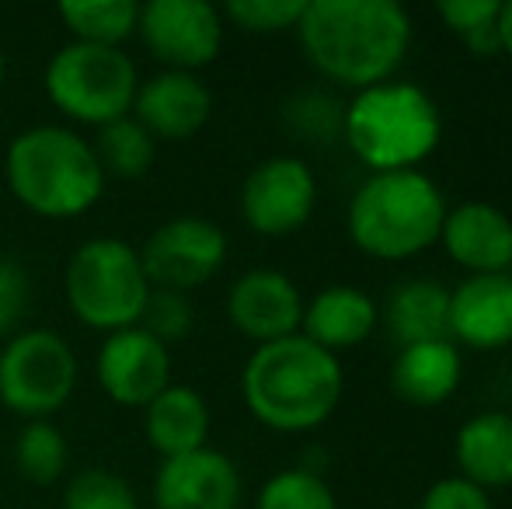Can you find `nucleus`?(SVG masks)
<instances>
[{"label": "nucleus", "mask_w": 512, "mask_h": 509, "mask_svg": "<svg viewBox=\"0 0 512 509\" xmlns=\"http://www.w3.org/2000/svg\"><path fill=\"white\" fill-rule=\"evenodd\" d=\"M310 67L352 91L394 81L411 49V18L394 0H307L297 25Z\"/></svg>", "instance_id": "obj_1"}, {"label": "nucleus", "mask_w": 512, "mask_h": 509, "mask_svg": "<svg viewBox=\"0 0 512 509\" xmlns=\"http://www.w3.org/2000/svg\"><path fill=\"white\" fill-rule=\"evenodd\" d=\"M342 387L338 356L304 335L255 346L241 374L248 412L276 433H310L324 426L342 401Z\"/></svg>", "instance_id": "obj_2"}, {"label": "nucleus", "mask_w": 512, "mask_h": 509, "mask_svg": "<svg viewBox=\"0 0 512 509\" xmlns=\"http://www.w3.org/2000/svg\"><path fill=\"white\" fill-rule=\"evenodd\" d=\"M7 185L39 217H81L102 199L105 171L81 133L67 126H32L7 147Z\"/></svg>", "instance_id": "obj_3"}, {"label": "nucleus", "mask_w": 512, "mask_h": 509, "mask_svg": "<svg viewBox=\"0 0 512 509\" xmlns=\"http://www.w3.org/2000/svg\"><path fill=\"white\" fill-rule=\"evenodd\" d=\"M446 199L425 171H380L356 189L349 203L352 245L380 262H408L439 241Z\"/></svg>", "instance_id": "obj_4"}, {"label": "nucleus", "mask_w": 512, "mask_h": 509, "mask_svg": "<svg viewBox=\"0 0 512 509\" xmlns=\"http://www.w3.org/2000/svg\"><path fill=\"white\" fill-rule=\"evenodd\" d=\"M439 136L443 116L422 84L387 81L356 91L345 105L342 140L373 175L418 168L439 147Z\"/></svg>", "instance_id": "obj_5"}, {"label": "nucleus", "mask_w": 512, "mask_h": 509, "mask_svg": "<svg viewBox=\"0 0 512 509\" xmlns=\"http://www.w3.org/2000/svg\"><path fill=\"white\" fill-rule=\"evenodd\" d=\"M63 290L77 321L112 335L140 325L154 286L129 241L91 238L70 255Z\"/></svg>", "instance_id": "obj_6"}, {"label": "nucleus", "mask_w": 512, "mask_h": 509, "mask_svg": "<svg viewBox=\"0 0 512 509\" xmlns=\"http://www.w3.org/2000/svg\"><path fill=\"white\" fill-rule=\"evenodd\" d=\"M140 77L136 63L115 46L70 42L46 63V95L67 119L102 129L133 112Z\"/></svg>", "instance_id": "obj_7"}, {"label": "nucleus", "mask_w": 512, "mask_h": 509, "mask_svg": "<svg viewBox=\"0 0 512 509\" xmlns=\"http://www.w3.org/2000/svg\"><path fill=\"white\" fill-rule=\"evenodd\" d=\"M77 387V356L49 328L18 332L0 353V405L25 419L60 412Z\"/></svg>", "instance_id": "obj_8"}, {"label": "nucleus", "mask_w": 512, "mask_h": 509, "mask_svg": "<svg viewBox=\"0 0 512 509\" xmlns=\"http://www.w3.org/2000/svg\"><path fill=\"white\" fill-rule=\"evenodd\" d=\"M317 206V178L293 154L265 157L241 185V217L262 238H286L307 227Z\"/></svg>", "instance_id": "obj_9"}, {"label": "nucleus", "mask_w": 512, "mask_h": 509, "mask_svg": "<svg viewBox=\"0 0 512 509\" xmlns=\"http://www.w3.org/2000/svg\"><path fill=\"white\" fill-rule=\"evenodd\" d=\"M136 32L168 70L209 67L223 49V14L209 0H150L140 4Z\"/></svg>", "instance_id": "obj_10"}, {"label": "nucleus", "mask_w": 512, "mask_h": 509, "mask_svg": "<svg viewBox=\"0 0 512 509\" xmlns=\"http://www.w3.org/2000/svg\"><path fill=\"white\" fill-rule=\"evenodd\" d=\"M140 262L154 290L189 293L227 262V234L206 217H175L150 234Z\"/></svg>", "instance_id": "obj_11"}, {"label": "nucleus", "mask_w": 512, "mask_h": 509, "mask_svg": "<svg viewBox=\"0 0 512 509\" xmlns=\"http://www.w3.org/2000/svg\"><path fill=\"white\" fill-rule=\"evenodd\" d=\"M98 384L115 405L147 408L171 384V349L140 325L105 335L95 360Z\"/></svg>", "instance_id": "obj_12"}, {"label": "nucleus", "mask_w": 512, "mask_h": 509, "mask_svg": "<svg viewBox=\"0 0 512 509\" xmlns=\"http://www.w3.org/2000/svg\"><path fill=\"white\" fill-rule=\"evenodd\" d=\"M304 304L307 300L297 290V283L279 269H251L237 276L227 290L230 325L255 346L300 335Z\"/></svg>", "instance_id": "obj_13"}, {"label": "nucleus", "mask_w": 512, "mask_h": 509, "mask_svg": "<svg viewBox=\"0 0 512 509\" xmlns=\"http://www.w3.org/2000/svg\"><path fill=\"white\" fill-rule=\"evenodd\" d=\"M241 492L237 464L213 447L168 457L154 478L157 509H237Z\"/></svg>", "instance_id": "obj_14"}, {"label": "nucleus", "mask_w": 512, "mask_h": 509, "mask_svg": "<svg viewBox=\"0 0 512 509\" xmlns=\"http://www.w3.org/2000/svg\"><path fill=\"white\" fill-rule=\"evenodd\" d=\"M450 342L474 353L512 346V272L467 276L450 290Z\"/></svg>", "instance_id": "obj_15"}, {"label": "nucleus", "mask_w": 512, "mask_h": 509, "mask_svg": "<svg viewBox=\"0 0 512 509\" xmlns=\"http://www.w3.org/2000/svg\"><path fill=\"white\" fill-rule=\"evenodd\" d=\"M439 245L467 276H495L512 269V217L492 203H460L446 210Z\"/></svg>", "instance_id": "obj_16"}, {"label": "nucleus", "mask_w": 512, "mask_h": 509, "mask_svg": "<svg viewBox=\"0 0 512 509\" xmlns=\"http://www.w3.org/2000/svg\"><path fill=\"white\" fill-rule=\"evenodd\" d=\"M213 116V95L199 74L185 70H164L140 84L133 102V119L147 129L154 140L182 143L199 133Z\"/></svg>", "instance_id": "obj_17"}, {"label": "nucleus", "mask_w": 512, "mask_h": 509, "mask_svg": "<svg viewBox=\"0 0 512 509\" xmlns=\"http://www.w3.org/2000/svg\"><path fill=\"white\" fill-rule=\"evenodd\" d=\"M377 325L380 307L370 293L356 286H328L304 304L300 335L328 353H338V349L363 346L377 332Z\"/></svg>", "instance_id": "obj_18"}, {"label": "nucleus", "mask_w": 512, "mask_h": 509, "mask_svg": "<svg viewBox=\"0 0 512 509\" xmlns=\"http://www.w3.org/2000/svg\"><path fill=\"white\" fill-rule=\"evenodd\" d=\"M464 381V356L450 339L398 349L391 367V391L418 408H436L457 394Z\"/></svg>", "instance_id": "obj_19"}, {"label": "nucleus", "mask_w": 512, "mask_h": 509, "mask_svg": "<svg viewBox=\"0 0 512 509\" xmlns=\"http://www.w3.org/2000/svg\"><path fill=\"white\" fill-rule=\"evenodd\" d=\"M460 478L485 489L492 496L495 489L512 485V415L509 412H478L457 429L453 440Z\"/></svg>", "instance_id": "obj_20"}, {"label": "nucleus", "mask_w": 512, "mask_h": 509, "mask_svg": "<svg viewBox=\"0 0 512 509\" xmlns=\"http://www.w3.org/2000/svg\"><path fill=\"white\" fill-rule=\"evenodd\" d=\"M143 429L157 454L182 457L203 450L209 440V405L189 384H168L147 408H143Z\"/></svg>", "instance_id": "obj_21"}, {"label": "nucleus", "mask_w": 512, "mask_h": 509, "mask_svg": "<svg viewBox=\"0 0 512 509\" xmlns=\"http://www.w3.org/2000/svg\"><path fill=\"white\" fill-rule=\"evenodd\" d=\"M384 325L398 349L450 339V290L436 279H408L387 300Z\"/></svg>", "instance_id": "obj_22"}, {"label": "nucleus", "mask_w": 512, "mask_h": 509, "mask_svg": "<svg viewBox=\"0 0 512 509\" xmlns=\"http://www.w3.org/2000/svg\"><path fill=\"white\" fill-rule=\"evenodd\" d=\"M60 18L70 28L74 42L88 46H115L136 32L140 4L136 0H67L60 4Z\"/></svg>", "instance_id": "obj_23"}, {"label": "nucleus", "mask_w": 512, "mask_h": 509, "mask_svg": "<svg viewBox=\"0 0 512 509\" xmlns=\"http://www.w3.org/2000/svg\"><path fill=\"white\" fill-rule=\"evenodd\" d=\"M98 154V164H102L105 178H140L150 171L157 154V140L147 133L133 116L119 119V123H108L98 129V140L91 143Z\"/></svg>", "instance_id": "obj_24"}, {"label": "nucleus", "mask_w": 512, "mask_h": 509, "mask_svg": "<svg viewBox=\"0 0 512 509\" xmlns=\"http://www.w3.org/2000/svg\"><path fill=\"white\" fill-rule=\"evenodd\" d=\"M14 464L32 485H53L67 471V436L46 419L28 422L14 443Z\"/></svg>", "instance_id": "obj_25"}, {"label": "nucleus", "mask_w": 512, "mask_h": 509, "mask_svg": "<svg viewBox=\"0 0 512 509\" xmlns=\"http://www.w3.org/2000/svg\"><path fill=\"white\" fill-rule=\"evenodd\" d=\"M255 509H338V499L321 478V471L286 468L262 485Z\"/></svg>", "instance_id": "obj_26"}, {"label": "nucleus", "mask_w": 512, "mask_h": 509, "mask_svg": "<svg viewBox=\"0 0 512 509\" xmlns=\"http://www.w3.org/2000/svg\"><path fill=\"white\" fill-rule=\"evenodd\" d=\"M63 509H140L133 485L108 468H84L63 489Z\"/></svg>", "instance_id": "obj_27"}, {"label": "nucleus", "mask_w": 512, "mask_h": 509, "mask_svg": "<svg viewBox=\"0 0 512 509\" xmlns=\"http://www.w3.org/2000/svg\"><path fill=\"white\" fill-rule=\"evenodd\" d=\"M304 7L307 0H230L220 14L244 32L276 35L297 28L300 18H304Z\"/></svg>", "instance_id": "obj_28"}, {"label": "nucleus", "mask_w": 512, "mask_h": 509, "mask_svg": "<svg viewBox=\"0 0 512 509\" xmlns=\"http://www.w3.org/2000/svg\"><path fill=\"white\" fill-rule=\"evenodd\" d=\"M286 119L297 129L300 136H307L310 143L331 140V136H342V119H345V105H338L331 95L324 91H304L286 105Z\"/></svg>", "instance_id": "obj_29"}, {"label": "nucleus", "mask_w": 512, "mask_h": 509, "mask_svg": "<svg viewBox=\"0 0 512 509\" xmlns=\"http://www.w3.org/2000/svg\"><path fill=\"white\" fill-rule=\"evenodd\" d=\"M192 304L185 293H175V290H150V300L143 307V318H140V328L150 332L157 342L171 346V342H182L185 335L192 332Z\"/></svg>", "instance_id": "obj_30"}, {"label": "nucleus", "mask_w": 512, "mask_h": 509, "mask_svg": "<svg viewBox=\"0 0 512 509\" xmlns=\"http://www.w3.org/2000/svg\"><path fill=\"white\" fill-rule=\"evenodd\" d=\"M499 11H502L499 0H443V4H436V14L460 42H464L467 35L481 32V28L495 25Z\"/></svg>", "instance_id": "obj_31"}, {"label": "nucleus", "mask_w": 512, "mask_h": 509, "mask_svg": "<svg viewBox=\"0 0 512 509\" xmlns=\"http://www.w3.org/2000/svg\"><path fill=\"white\" fill-rule=\"evenodd\" d=\"M418 509H495V503L485 489H478L460 475H450L425 489Z\"/></svg>", "instance_id": "obj_32"}, {"label": "nucleus", "mask_w": 512, "mask_h": 509, "mask_svg": "<svg viewBox=\"0 0 512 509\" xmlns=\"http://www.w3.org/2000/svg\"><path fill=\"white\" fill-rule=\"evenodd\" d=\"M28 297H32V286H28L25 269L11 258H0V335L21 325L28 311Z\"/></svg>", "instance_id": "obj_33"}, {"label": "nucleus", "mask_w": 512, "mask_h": 509, "mask_svg": "<svg viewBox=\"0 0 512 509\" xmlns=\"http://www.w3.org/2000/svg\"><path fill=\"white\" fill-rule=\"evenodd\" d=\"M464 46L471 49L474 56H481V60H485V56L502 53V49H499V21H495V25H488V28H481V32L467 35Z\"/></svg>", "instance_id": "obj_34"}, {"label": "nucleus", "mask_w": 512, "mask_h": 509, "mask_svg": "<svg viewBox=\"0 0 512 509\" xmlns=\"http://www.w3.org/2000/svg\"><path fill=\"white\" fill-rule=\"evenodd\" d=\"M499 49H502V56L512 60V0L502 4V11H499Z\"/></svg>", "instance_id": "obj_35"}, {"label": "nucleus", "mask_w": 512, "mask_h": 509, "mask_svg": "<svg viewBox=\"0 0 512 509\" xmlns=\"http://www.w3.org/2000/svg\"><path fill=\"white\" fill-rule=\"evenodd\" d=\"M4 77H7V56H4V49H0V84H4Z\"/></svg>", "instance_id": "obj_36"}]
</instances>
